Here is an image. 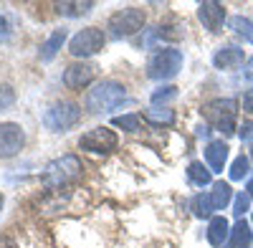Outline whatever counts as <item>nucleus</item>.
<instances>
[{
    "label": "nucleus",
    "mask_w": 253,
    "mask_h": 248,
    "mask_svg": "<svg viewBox=\"0 0 253 248\" xmlns=\"http://www.w3.org/2000/svg\"><path fill=\"white\" fill-rule=\"evenodd\" d=\"M124 101H126V86L119 84V81L104 79V81H96L94 89L86 91L84 107H86L91 114H107V112L119 109Z\"/></svg>",
    "instance_id": "f257e3e1"
},
{
    "label": "nucleus",
    "mask_w": 253,
    "mask_h": 248,
    "mask_svg": "<svg viewBox=\"0 0 253 248\" xmlns=\"http://www.w3.org/2000/svg\"><path fill=\"white\" fill-rule=\"evenodd\" d=\"M84 172V165L76 155H63V157H56L51 160L43 172H41V182L43 188L48 190H58V188H66V185L76 182Z\"/></svg>",
    "instance_id": "f03ea898"
},
{
    "label": "nucleus",
    "mask_w": 253,
    "mask_h": 248,
    "mask_svg": "<svg viewBox=\"0 0 253 248\" xmlns=\"http://www.w3.org/2000/svg\"><path fill=\"white\" fill-rule=\"evenodd\" d=\"M203 117L208 124L220 134H233L236 132V117H238V101L236 99H210L203 104Z\"/></svg>",
    "instance_id": "7ed1b4c3"
},
{
    "label": "nucleus",
    "mask_w": 253,
    "mask_h": 248,
    "mask_svg": "<svg viewBox=\"0 0 253 248\" xmlns=\"http://www.w3.org/2000/svg\"><path fill=\"white\" fill-rule=\"evenodd\" d=\"M182 51L180 48H160L147 58V76L150 79H172L182 69Z\"/></svg>",
    "instance_id": "20e7f679"
},
{
    "label": "nucleus",
    "mask_w": 253,
    "mask_h": 248,
    "mask_svg": "<svg viewBox=\"0 0 253 248\" xmlns=\"http://www.w3.org/2000/svg\"><path fill=\"white\" fill-rule=\"evenodd\" d=\"M144 20H147L144 10L132 5V8H122V10L112 13L109 20H107V28L114 38H129V36H134L144 28Z\"/></svg>",
    "instance_id": "39448f33"
},
{
    "label": "nucleus",
    "mask_w": 253,
    "mask_h": 248,
    "mask_svg": "<svg viewBox=\"0 0 253 248\" xmlns=\"http://www.w3.org/2000/svg\"><path fill=\"white\" fill-rule=\"evenodd\" d=\"M79 122H81V107L74 101H56L43 114V124L51 132H69Z\"/></svg>",
    "instance_id": "423d86ee"
},
{
    "label": "nucleus",
    "mask_w": 253,
    "mask_h": 248,
    "mask_svg": "<svg viewBox=\"0 0 253 248\" xmlns=\"http://www.w3.org/2000/svg\"><path fill=\"white\" fill-rule=\"evenodd\" d=\"M104 43H107V36H104L101 28L96 26H89V28H81L71 41H69V53L74 58H89V56H96Z\"/></svg>",
    "instance_id": "0eeeda50"
},
{
    "label": "nucleus",
    "mask_w": 253,
    "mask_h": 248,
    "mask_svg": "<svg viewBox=\"0 0 253 248\" xmlns=\"http://www.w3.org/2000/svg\"><path fill=\"white\" fill-rule=\"evenodd\" d=\"M117 144H119V137L109 127H94L86 134H81L79 139V147L86 152H94V155H109L117 150Z\"/></svg>",
    "instance_id": "6e6552de"
},
{
    "label": "nucleus",
    "mask_w": 253,
    "mask_h": 248,
    "mask_svg": "<svg viewBox=\"0 0 253 248\" xmlns=\"http://www.w3.org/2000/svg\"><path fill=\"white\" fill-rule=\"evenodd\" d=\"M26 144V132L15 122H0V157L10 160L15 157Z\"/></svg>",
    "instance_id": "1a4fd4ad"
},
{
    "label": "nucleus",
    "mask_w": 253,
    "mask_h": 248,
    "mask_svg": "<svg viewBox=\"0 0 253 248\" xmlns=\"http://www.w3.org/2000/svg\"><path fill=\"white\" fill-rule=\"evenodd\" d=\"M96 76V66L94 64H86V61H81V64H71L66 66L63 71V86L71 89V91H81L86 89Z\"/></svg>",
    "instance_id": "9d476101"
},
{
    "label": "nucleus",
    "mask_w": 253,
    "mask_h": 248,
    "mask_svg": "<svg viewBox=\"0 0 253 248\" xmlns=\"http://www.w3.org/2000/svg\"><path fill=\"white\" fill-rule=\"evenodd\" d=\"M198 18L203 28H208L210 33H218L223 31V23H225V8L218 0H205V3L198 5Z\"/></svg>",
    "instance_id": "9b49d317"
},
{
    "label": "nucleus",
    "mask_w": 253,
    "mask_h": 248,
    "mask_svg": "<svg viewBox=\"0 0 253 248\" xmlns=\"http://www.w3.org/2000/svg\"><path fill=\"white\" fill-rule=\"evenodd\" d=\"M228 144L223 139H213V142H208V147H205V165L210 167V172H223L225 167V162H228Z\"/></svg>",
    "instance_id": "f8f14e48"
},
{
    "label": "nucleus",
    "mask_w": 253,
    "mask_h": 248,
    "mask_svg": "<svg viewBox=\"0 0 253 248\" xmlns=\"http://www.w3.org/2000/svg\"><path fill=\"white\" fill-rule=\"evenodd\" d=\"M243 61H246L243 48H238V46H225V48H218V51H215V56H213V66L220 69V71H228V69H238V66H243Z\"/></svg>",
    "instance_id": "ddd939ff"
},
{
    "label": "nucleus",
    "mask_w": 253,
    "mask_h": 248,
    "mask_svg": "<svg viewBox=\"0 0 253 248\" xmlns=\"http://www.w3.org/2000/svg\"><path fill=\"white\" fill-rule=\"evenodd\" d=\"M225 241H230V223L225 215H213L208 223V243L215 248H223Z\"/></svg>",
    "instance_id": "4468645a"
},
{
    "label": "nucleus",
    "mask_w": 253,
    "mask_h": 248,
    "mask_svg": "<svg viewBox=\"0 0 253 248\" xmlns=\"http://www.w3.org/2000/svg\"><path fill=\"white\" fill-rule=\"evenodd\" d=\"M58 15H66V18H81L91 13L94 8V0H63V3H56L53 5Z\"/></svg>",
    "instance_id": "2eb2a0df"
},
{
    "label": "nucleus",
    "mask_w": 253,
    "mask_h": 248,
    "mask_svg": "<svg viewBox=\"0 0 253 248\" xmlns=\"http://www.w3.org/2000/svg\"><path fill=\"white\" fill-rule=\"evenodd\" d=\"M210 190L208 195H210V203H213V208L215 210H225L228 205H230V200H233V188H230V182H223V180H218V182H213L210 185Z\"/></svg>",
    "instance_id": "dca6fc26"
},
{
    "label": "nucleus",
    "mask_w": 253,
    "mask_h": 248,
    "mask_svg": "<svg viewBox=\"0 0 253 248\" xmlns=\"http://www.w3.org/2000/svg\"><path fill=\"white\" fill-rule=\"evenodd\" d=\"M66 28H56L46 41H43V46H41V51H38V58L41 61H51L58 51H61V46H63V41H66Z\"/></svg>",
    "instance_id": "f3484780"
},
{
    "label": "nucleus",
    "mask_w": 253,
    "mask_h": 248,
    "mask_svg": "<svg viewBox=\"0 0 253 248\" xmlns=\"http://www.w3.org/2000/svg\"><path fill=\"white\" fill-rule=\"evenodd\" d=\"M187 180L195 185V188H208V185H213V172H210V167L208 165H203V162H190L187 165Z\"/></svg>",
    "instance_id": "a211bd4d"
},
{
    "label": "nucleus",
    "mask_w": 253,
    "mask_h": 248,
    "mask_svg": "<svg viewBox=\"0 0 253 248\" xmlns=\"http://www.w3.org/2000/svg\"><path fill=\"white\" fill-rule=\"evenodd\" d=\"M253 241V228H251V223L246 218L236 220V225L230 228V246L233 248H248Z\"/></svg>",
    "instance_id": "6ab92c4d"
},
{
    "label": "nucleus",
    "mask_w": 253,
    "mask_h": 248,
    "mask_svg": "<svg viewBox=\"0 0 253 248\" xmlns=\"http://www.w3.org/2000/svg\"><path fill=\"white\" fill-rule=\"evenodd\" d=\"M144 119L155 124V127H172L175 124V112L167 109V107H152L144 112Z\"/></svg>",
    "instance_id": "aec40b11"
},
{
    "label": "nucleus",
    "mask_w": 253,
    "mask_h": 248,
    "mask_svg": "<svg viewBox=\"0 0 253 248\" xmlns=\"http://www.w3.org/2000/svg\"><path fill=\"white\" fill-rule=\"evenodd\" d=\"M190 210H193L195 218H210L215 208H213V203H210L208 193H198L193 200H190Z\"/></svg>",
    "instance_id": "412c9836"
},
{
    "label": "nucleus",
    "mask_w": 253,
    "mask_h": 248,
    "mask_svg": "<svg viewBox=\"0 0 253 248\" xmlns=\"http://www.w3.org/2000/svg\"><path fill=\"white\" fill-rule=\"evenodd\" d=\"M228 26L233 28V33L243 36L248 43H253V20L246 18V15H230L228 18Z\"/></svg>",
    "instance_id": "4be33fe9"
},
{
    "label": "nucleus",
    "mask_w": 253,
    "mask_h": 248,
    "mask_svg": "<svg viewBox=\"0 0 253 248\" xmlns=\"http://www.w3.org/2000/svg\"><path fill=\"white\" fill-rule=\"evenodd\" d=\"M248 172H251V157L238 155L233 160V165H230V180H243V177H248Z\"/></svg>",
    "instance_id": "5701e85b"
},
{
    "label": "nucleus",
    "mask_w": 253,
    "mask_h": 248,
    "mask_svg": "<svg viewBox=\"0 0 253 248\" xmlns=\"http://www.w3.org/2000/svg\"><path fill=\"white\" fill-rule=\"evenodd\" d=\"M177 96V86H172V84H167V86H160V89H155L152 91V107H165L167 101H172Z\"/></svg>",
    "instance_id": "b1692460"
},
{
    "label": "nucleus",
    "mask_w": 253,
    "mask_h": 248,
    "mask_svg": "<svg viewBox=\"0 0 253 248\" xmlns=\"http://www.w3.org/2000/svg\"><path fill=\"white\" fill-rule=\"evenodd\" d=\"M139 114H122V117H114V127H119V129H124V132H137L139 129Z\"/></svg>",
    "instance_id": "393cba45"
},
{
    "label": "nucleus",
    "mask_w": 253,
    "mask_h": 248,
    "mask_svg": "<svg viewBox=\"0 0 253 248\" xmlns=\"http://www.w3.org/2000/svg\"><path fill=\"white\" fill-rule=\"evenodd\" d=\"M248 208H251L248 193H238V195L233 198V215H236V220H241V218L248 213Z\"/></svg>",
    "instance_id": "a878e982"
},
{
    "label": "nucleus",
    "mask_w": 253,
    "mask_h": 248,
    "mask_svg": "<svg viewBox=\"0 0 253 248\" xmlns=\"http://www.w3.org/2000/svg\"><path fill=\"white\" fill-rule=\"evenodd\" d=\"M15 104V91L8 84H0V112H5Z\"/></svg>",
    "instance_id": "bb28decb"
},
{
    "label": "nucleus",
    "mask_w": 253,
    "mask_h": 248,
    "mask_svg": "<svg viewBox=\"0 0 253 248\" xmlns=\"http://www.w3.org/2000/svg\"><path fill=\"white\" fill-rule=\"evenodd\" d=\"M238 137L241 142H251L253 144V122H243L241 127H238Z\"/></svg>",
    "instance_id": "cd10ccee"
},
{
    "label": "nucleus",
    "mask_w": 253,
    "mask_h": 248,
    "mask_svg": "<svg viewBox=\"0 0 253 248\" xmlns=\"http://www.w3.org/2000/svg\"><path fill=\"white\" fill-rule=\"evenodd\" d=\"M243 112H248V114H253V86L251 89H246V94H243Z\"/></svg>",
    "instance_id": "c85d7f7f"
},
{
    "label": "nucleus",
    "mask_w": 253,
    "mask_h": 248,
    "mask_svg": "<svg viewBox=\"0 0 253 248\" xmlns=\"http://www.w3.org/2000/svg\"><path fill=\"white\" fill-rule=\"evenodd\" d=\"M0 248H15V243H13V238H8V236H3V238H0Z\"/></svg>",
    "instance_id": "c756f323"
},
{
    "label": "nucleus",
    "mask_w": 253,
    "mask_h": 248,
    "mask_svg": "<svg viewBox=\"0 0 253 248\" xmlns=\"http://www.w3.org/2000/svg\"><path fill=\"white\" fill-rule=\"evenodd\" d=\"M3 33H8V20H5V15H0V36Z\"/></svg>",
    "instance_id": "7c9ffc66"
},
{
    "label": "nucleus",
    "mask_w": 253,
    "mask_h": 248,
    "mask_svg": "<svg viewBox=\"0 0 253 248\" xmlns=\"http://www.w3.org/2000/svg\"><path fill=\"white\" fill-rule=\"evenodd\" d=\"M246 193H248V198H253V175H251L248 182H246Z\"/></svg>",
    "instance_id": "2f4dec72"
},
{
    "label": "nucleus",
    "mask_w": 253,
    "mask_h": 248,
    "mask_svg": "<svg viewBox=\"0 0 253 248\" xmlns=\"http://www.w3.org/2000/svg\"><path fill=\"white\" fill-rule=\"evenodd\" d=\"M210 134V127H205V124H200L198 127V137H208Z\"/></svg>",
    "instance_id": "473e14b6"
},
{
    "label": "nucleus",
    "mask_w": 253,
    "mask_h": 248,
    "mask_svg": "<svg viewBox=\"0 0 253 248\" xmlns=\"http://www.w3.org/2000/svg\"><path fill=\"white\" fill-rule=\"evenodd\" d=\"M246 69H248V71H253V58H248V61H246Z\"/></svg>",
    "instance_id": "72a5a7b5"
},
{
    "label": "nucleus",
    "mask_w": 253,
    "mask_h": 248,
    "mask_svg": "<svg viewBox=\"0 0 253 248\" xmlns=\"http://www.w3.org/2000/svg\"><path fill=\"white\" fill-rule=\"evenodd\" d=\"M3 203H5V195H3V193H0V210H3Z\"/></svg>",
    "instance_id": "f704fd0d"
},
{
    "label": "nucleus",
    "mask_w": 253,
    "mask_h": 248,
    "mask_svg": "<svg viewBox=\"0 0 253 248\" xmlns=\"http://www.w3.org/2000/svg\"><path fill=\"white\" fill-rule=\"evenodd\" d=\"M251 160H253V144H251Z\"/></svg>",
    "instance_id": "c9c22d12"
},
{
    "label": "nucleus",
    "mask_w": 253,
    "mask_h": 248,
    "mask_svg": "<svg viewBox=\"0 0 253 248\" xmlns=\"http://www.w3.org/2000/svg\"><path fill=\"white\" fill-rule=\"evenodd\" d=\"M251 228H253V218H251Z\"/></svg>",
    "instance_id": "e433bc0d"
}]
</instances>
